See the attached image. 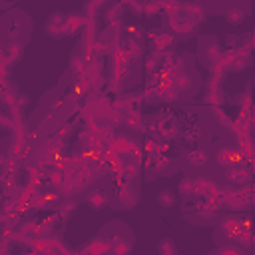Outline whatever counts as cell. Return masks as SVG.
Instances as JSON below:
<instances>
[{
  "mask_svg": "<svg viewBox=\"0 0 255 255\" xmlns=\"http://www.w3.org/2000/svg\"><path fill=\"white\" fill-rule=\"evenodd\" d=\"M100 235L108 241L110 255H129L135 243L133 231L124 221H108L100 229Z\"/></svg>",
  "mask_w": 255,
  "mask_h": 255,
  "instance_id": "1",
  "label": "cell"
},
{
  "mask_svg": "<svg viewBox=\"0 0 255 255\" xmlns=\"http://www.w3.org/2000/svg\"><path fill=\"white\" fill-rule=\"evenodd\" d=\"M2 40L4 42H20L26 44L32 32V20L22 10H10L2 16Z\"/></svg>",
  "mask_w": 255,
  "mask_h": 255,
  "instance_id": "2",
  "label": "cell"
},
{
  "mask_svg": "<svg viewBox=\"0 0 255 255\" xmlns=\"http://www.w3.org/2000/svg\"><path fill=\"white\" fill-rule=\"evenodd\" d=\"M197 26H199V22L183 8V4H181V10L163 14V20H161V30L171 34L173 38H177V36L187 38V36L195 34Z\"/></svg>",
  "mask_w": 255,
  "mask_h": 255,
  "instance_id": "3",
  "label": "cell"
},
{
  "mask_svg": "<svg viewBox=\"0 0 255 255\" xmlns=\"http://www.w3.org/2000/svg\"><path fill=\"white\" fill-rule=\"evenodd\" d=\"M243 231V219L237 213H227L219 219L215 231H213V241L215 247H221L225 243H235Z\"/></svg>",
  "mask_w": 255,
  "mask_h": 255,
  "instance_id": "4",
  "label": "cell"
},
{
  "mask_svg": "<svg viewBox=\"0 0 255 255\" xmlns=\"http://www.w3.org/2000/svg\"><path fill=\"white\" fill-rule=\"evenodd\" d=\"M137 201H139V181H124L110 191V205L114 209H133Z\"/></svg>",
  "mask_w": 255,
  "mask_h": 255,
  "instance_id": "5",
  "label": "cell"
},
{
  "mask_svg": "<svg viewBox=\"0 0 255 255\" xmlns=\"http://www.w3.org/2000/svg\"><path fill=\"white\" fill-rule=\"evenodd\" d=\"M211 159L219 169H231V167H239L247 163V157L243 155V151L235 143H225V141H221L215 147V153Z\"/></svg>",
  "mask_w": 255,
  "mask_h": 255,
  "instance_id": "6",
  "label": "cell"
},
{
  "mask_svg": "<svg viewBox=\"0 0 255 255\" xmlns=\"http://www.w3.org/2000/svg\"><path fill=\"white\" fill-rule=\"evenodd\" d=\"M219 195L225 203V209H231L233 213L235 211H243L251 205V195L253 191L249 189V185L245 187H233V185H223L219 187Z\"/></svg>",
  "mask_w": 255,
  "mask_h": 255,
  "instance_id": "7",
  "label": "cell"
},
{
  "mask_svg": "<svg viewBox=\"0 0 255 255\" xmlns=\"http://www.w3.org/2000/svg\"><path fill=\"white\" fill-rule=\"evenodd\" d=\"M221 44L215 36L207 34V36H199V44H197V60L211 70V66L221 58Z\"/></svg>",
  "mask_w": 255,
  "mask_h": 255,
  "instance_id": "8",
  "label": "cell"
},
{
  "mask_svg": "<svg viewBox=\"0 0 255 255\" xmlns=\"http://www.w3.org/2000/svg\"><path fill=\"white\" fill-rule=\"evenodd\" d=\"M183 215H185V219H187L189 223L199 225V227H207V225H217L219 219L223 217V211H217V209L209 207L207 201L203 199L201 203L193 205L191 213H183Z\"/></svg>",
  "mask_w": 255,
  "mask_h": 255,
  "instance_id": "9",
  "label": "cell"
},
{
  "mask_svg": "<svg viewBox=\"0 0 255 255\" xmlns=\"http://www.w3.org/2000/svg\"><path fill=\"white\" fill-rule=\"evenodd\" d=\"M211 161H213V159L209 157L207 149H203V147H195V149H191V151L185 153L181 165H183L185 171H191V173L197 177V175H205V169L209 171Z\"/></svg>",
  "mask_w": 255,
  "mask_h": 255,
  "instance_id": "10",
  "label": "cell"
},
{
  "mask_svg": "<svg viewBox=\"0 0 255 255\" xmlns=\"http://www.w3.org/2000/svg\"><path fill=\"white\" fill-rule=\"evenodd\" d=\"M110 147H112L114 151H118L120 155H124V157L133 155V153H135V155H141V145H139L137 137L131 135V133H126V131L116 133Z\"/></svg>",
  "mask_w": 255,
  "mask_h": 255,
  "instance_id": "11",
  "label": "cell"
},
{
  "mask_svg": "<svg viewBox=\"0 0 255 255\" xmlns=\"http://www.w3.org/2000/svg\"><path fill=\"white\" fill-rule=\"evenodd\" d=\"M251 179H253V173H251V169L245 167V165L225 169V173H223L225 185H233V187H245V185L251 183Z\"/></svg>",
  "mask_w": 255,
  "mask_h": 255,
  "instance_id": "12",
  "label": "cell"
},
{
  "mask_svg": "<svg viewBox=\"0 0 255 255\" xmlns=\"http://www.w3.org/2000/svg\"><path fill=\"white\" fill-rule=\"evenodd\" d=\"M44 32H46V36L56 38V40L64 38V36H66V14H62V12H52V14L48 16V20L44 22Z\"/></svg>",
  "mask_w": 255,
  "mask_h": 255,
  "instance_id": "13",
  "label": "cell"
},
{
  "mask_svg": "<svg viewBox=\"0 0 255 255\" xmlns=\"http://www.w3.org/2000/svg\"><path fill=\"white\" fill-rule=\"evenodd\" d=\"M249 12H251V4L249 2H235V4H229L223 10V16L231 26H239L249 16Z\"/></svg>",
  "mask_w": 255,
  "mask_h": 255,
  "instance_id": "14",
  "label": "cell"
},
{
  "mask_svg": "<svg viewBox=\"0 0 255 255\" xmlns=\"http://www.w3.org/2000/svg\"><path fill=\"white\" fill-rule=\"evenodd\" d=\"M24 56V44L20 42H4L2 46V52H0V58L2 62H6L10 68H14Z\"/></svg>",
  "mask_w": 255,
  "mask_h": 255,
  "instance_id": "15",
  "label": "cell"
},
{
  "mask_svg": "<svg viewBox=\"0 0 255 255\" xmlns=\"http://www.w3.org/2000/svg\"><path fill=\"white\" fill-rule=\"evenodd\" d=\"M84 201H86V205H88L90 209L100 211V209H104V207L110 205V191H106V189H102V187H94V189H90V191L86 193Z\"/></svg>",
  "mask_w": 255,
  "mask_h": 255,
  "instance_id": "16",
  "label": "cell"
},
{
  "mask_svg": "<svg viewBox=\"0 0 255 255\" xmlns=\"http://www.w3.org/2000/svg\"><path fill=\"white\" fill-rule=\"evenodd\" d=\"M219 193V183L209 175H197L195 177V195H201L203 199L209 195Z\"/></svg>",
  "mask_w": 255,
  "mask_h": 255,
  "instance_id": "17",
  "label": "cell"
},
{
  "mask_svg": "<svg viewBox=\"0 0 255 255\" xmlns=\"http://www.w3.org/2000/svg\"><path fill=\"white\" fill-rule=\"evenodd\" d=\"M82 255H110V245L108 241L98 233L96 237H92L82 249H80Z\"/></svg>",
  "mask_w": 255,
  "mask_h": 255,
  "instance_id": "18",
  "label": "cell"
},
{
  "mask_svg": "<svg viewBox=\"0 0 255 255\" xmlns=\"http://www.w3.org/2000/svg\"><path fill=\"white\" fill-rule=\"evenodd\" d=\"M86 24H88V16L84 12H70V14H66V36L84 32Z\"/></svg>",
  "mask_w": 255,
  "mask_h": 255,
  "instance_id": "19",
  "label": "cell"
},
{
  "mask_svg": "<svg viewBox=\"0 0 255 255\" xmlns=\"http://www.w3.org/2000/svg\"><path fill=\"white\" fill-rule=\"evenodd\" d=\"M203 102H205L207 106H211V108H219V104L225 102V94H223V90L219 88L217 82H213V80L207 82V90H205Z\"/></svg>",
  "mask_w": 255,
  "mask_h": 255,
  "instance_id": "20",
  "label": "cell"
},
{
  "mask_svg": "<svg viewBox=\"0 0 255 255\" xmlns=\"http://www.w3.org/2000/svg\"><path fill=\"white\" fill-rule=\"evenodd\" d=\"M122 126H126L128 129H143V116H141V112L139 110H133V112L124 114Z\"/></svg>",
  "mask_w": 255,
  "mask_h": 255,
  "instance_id": "21",
  "label": "cell"
},
{
  "mask_svg": "<svg viewBox=\"0 0 255 255\" xmlns=\"http://www.w3.org/2000/svg\"><path fill=\"white\" fill-rule=\"evenodd\" d=\"M155 201H157L161 207L171 209V207L177 203V197H175V193H173V191H169V189H161V191L155 195Z\"/></svg>",
  "mask_w": 255,
  "mask_h": 255,
  "instance_id": "22",
  "label": "cell"
},
{
  "mask_svg": "<svg viewBox=\"0 0 255 255\" xmlns=\"http://www.w3.org/2000/svg\"><path fill=\"white\" fill-rule=\"evenodd\" d=\"M124 4H112L110 8H108V12L104 14L106 16V20H108V24H120L122 22V16H124Z\"/></svg>",
  "mask_w": 255,
  "mask_h": 255,
  "instance_id": "23",
  "label": "cell"
},
{
  "mask_svg": "<svg viewBox=\"0 0 255 255\" xmlns=\"http://www.w3.org/2000/svg\"><path fill=\"white\" fill-rule=\"evenodd\" d=\"M179 193H181L183 197H191V195H195V177H191V175H183V177L179 179Z\"/></svg>",
  "mask_w": 255,
  "mask_h": 255,
  "instance_id": "24",
  "label": "cell"
},
{
  "mask_svg": "<svg viewBox=\"0 0 255 255\" xmlns=\"http://www.w3.org/2000/svg\"><path fill=\"white\" fill-rule=\"evenodd\" d=\"M76 207H78V199H66L64 197V201L58 203V215L64 217V219H68L76 211Z\"/></svg>",
  "mask_w": 255,
  "mask_h": 255,
  "instance_id": "25",
  "label": "cell"
},
{
  "mask_svg": "<svg viewBox=\"0 0 255 255\" xmlns=\"http://www.w3.org/2000/svg\"><path fill=\"white\" fill-rule=\"evenodd\" d=\"M106 6V2H102V0H98V2H88V4H84V14L88 16V18H96V16H100V10Z\"/></svg>",
  "mask_w": 255,
  "mask_h": 255,
  "instance_id": "26",
  "label": "cell"
},
{
  "mask_svg": "<svg viewBox=\"0 0 255 255\" xmlns=\"http://www.w3.org/2000/svg\"><path fill=\"white\" fill-rule=\"evenodd\" d=\"M159 12H163L161 2H143V16L153 18V16H157Z\"/></svg>",
  "mask_w": 255,
  "mask_h": 255,
  "instance_id": "27",
  "label": "cell"
},
{
  "mask_svg": "<svg viewBox=\"0 0 255 255\" xmlns=\"http://www.w3.org/2000/svg\"><path fill=\"white\" fill-rule=\"evenodd\" d=\"M157 253L159 255H177V249L171 239H161V243L157 245Z\"/></svg>",
  "mask_w": 255,
  "mask_h": 255,
  "instance_id": "28",
  "label": "cell"
},
{
  "mask_svg": "<svg viewBox=\"0 0 255 255\" xmlns=\"http://www.w3.org/2000/svg\"><path fill=\"white\" fill-rule=\"evenodd\" d=\"M126 8L133 12V16H141L143 14V2H126Z\"/></svg>",
  "mask_w": 255,
  "mask_h": 255,
  "instance_id": "29",
  "label": "cell"
},
{
  "mask_svg": "<svg viewBox=\"0 0 255 255\" xmlns=\"http://www.w3.org/2000/svg\"><path fill=\"white\" fill-rule=\"evenodd\" d=\"M247 46H249V50H255V28H253V32H251V38H249Z\"/></svg>",
  "mask_w": 255,
  "mask_h": 255,
  "instance_id": "30",
  "label": "cell"
}]
</instances>
